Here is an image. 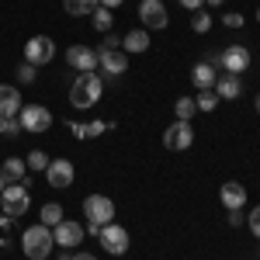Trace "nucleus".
<instances>
[{
    "instance_id": "16",
    "label": "nucleus",
    "mask_w": 260,
    "mask_h": 260,
    "mask_svg": "<svg viewBox=\"0 0 260 260\" xmlns=\"http://www.w3.org/2000/svg\"><path fill=\"white\" fill-rule=\"evenodd\" d=\"M21 108H24V104H21L18 87H7V83H0V118H18Z\"/></svg>"
},
{
    "instance_id": "11",
    "label": "nucleus",
    "mask_w": 260,
    "mask_h": 260,
    "mask_svg": "<svg viewBox=\"0 0 260 260\" xmlns=\"http://www.w3.org/2000/svg\"><path fill=\"white\" fill-rule=\"evenodd\" d=\"M52 240L59 243L62 250H77L83 243V222H73V219H62L56 229H52Z\"/></svg>"
},
{
    "instance_id": "7",
    "label": "nucleus",
    "mask_w": 260,
    "mask_h": 260,
    "mask_svg": "<svg viewBox=\"0 0 260 260\" xmlns=\"http://www.w3.org/2000/svg\"><path fill=\"white\" fill-rule=\"evenodd\" d=\"M163 146L174 149V153L191 149V146H194V128H191V121H174V125H167V132H163Z\"/></svg>"
},
{
    "instance_id": "37",
    "label": "nucleus",
    "mask_w": 260,
    "mask_h": 260,
    "mask_svg": "<svg viewBox=\"0 0 260 260\" xmlns=\"http://www.w3.org/2000/svg\"><path fill=\"white\" fill-rule=\"evenodd\" d=\"M243 222H246V219H243V208H240V212H229V225H243Z\"/></svg>"
},
{
    "instance_id": "43",
    "label": "nucleus",
    "mask_w": 260,
    "mask_h": 260,
    "mask_svg": "<svg viewBox=\"0 0 260 260\" xmlns=\"http://www.w3.org/2000/svg\"><path fill=\"white\" fill-rule=\"evenodd\" d=\"M205 4H212V7H222V0H205Z\"/></svg>"
},
{
    "instance_id": "42",
    "label": "nucleus",
    "mask_w": 260,
    "mask_h": 260,
    "mask_svg": "<svg viewBox=\"0 0 260 260\" xmlns=\"http://www.w3.org/2000/svg\"><path fill=\"white\" fill-rule=\"evenodd\" d=\"M4 187H7V180H4V174H0V194H4Z\"/></svg>"
},
{
    "instance_id": "2",
    "label": "nucleus",
    "mask_w": 260,
    "mask_h": 260,
    "mask_svg": "<svg viewBox=\"0 0 260 260\" xmlns=\"http://www.w3.org/2000/svg\"><path fill=\"white\" fill-rule=\"evenodd\" d=\"M101 94H104V77H98V73H80L73 80V87H70V104L73 108H94L101 101Z\"/></svg>"
},
{
    "instance_id": "33",
    "label": "nucleus",
    "mask_w": 260,
    "mask_h": 260,
    "mask_svg": "<svg viewBox=\"0 0 260 260\" xmlns=\"http://www.w3.org/2000/svg\"><path fill=\"white\" fill-rule=\"evenodd\" d=\"M98 49H121V35H115V31H108V35H104V42H101Z\"/></svg>"
},
{
    "instance_id": "20",
    "label": "nucleus",
    "mask_w": 260,
    "mask_h": 260,
    "mask_svg": "<svg viewBox=\"0 0 260 260\" xmlns=\"http://www.w3.org/2000/svg\"><path fill=\"white\" fill-rule=\"evenodd\" d=\"M0 174L7 184H21V180H28V163L21 160V156H7L4 167H0Z\"/></svg>"
},
{
    "instance_id": "12",
    "label": "nucleus",
    "mask_w": 260,
    "mask_h": 260,
    "mask_svg": "<svg viewBox=\"0 0 260 260\" xmlns=\"http://www.w3.org/2000/svg\"><path fill=\"white\" fill-rule=\"evenodd\" d=\"M98 66L104 77H121L128 70V56L121 49H98Z\"/></svg>"
},
{
    "instance_id": "34",
    "label": "nucleus",
    "mask_w": 260,
    "mask_h": 260,
    "mask_svg": "<svg viewBox=\"0 0 260 260\" xmlns=\"http://www.w3.org/2000/svg\"><path fill=\"white\" fill-rule=\"evenodd\" d=\"M208 66H215V70H222V49H215V52H208Z\"/></svg>"
},
{
    "instance_id": "41",
    "label": "nucleus",
    "mask_w": 260,
    "mask_h": 260,
    "mask_svg": "<svg viewBox=\"0 0 260 260\" xmlns=\"http://www.w3.org/2000/svg\"><path fill=\"white\" fill-rule=\"evenodd\" d=\"M253 108H257V115H260V94H257V98H253Z\"/></svg>"
},
{
    "instance_id": "44",
    "label": "nucleus",
    "mask_w": 260,
    "mask_h": 260,
    "mask_svg": "<svg viewBox=\"0 0 260 260\" xmlns=\"http://www.w3.org/2000/svg\"><path fill=\"white\" fill-rule=\"evenodd\" d=\"M257 21H260V7H257Z\"/></svg>"
},
{
    "instance_id": "22",
    "label": "nucleus",
    "mask_w": 260,
    "mask_h": 260,
    "mask_svg": "<svg viewBox=\"0 0 260 260\" xmlns=\"http://www.w3.org/2000/svg\"><path fill=\"white\" fill-rule=\"evenodd\" d=\"M62 7H66V14H73V18H90V14L98 11V0H62Z\"/></svg>"
},
{
    "instance_id": "19",
    "label": "nucleus",
    "mask_w": 260,
    "mask_h": 260,
    "mask_svg": "<svg viewBox=\"0 0 260 260\" xmlns=\"http://www.w3.org/2000/svg\"><path fill=\"white\" fill-rule=\"evenodd\" d=\"M66 128H70L77 139H98L101 132L111 128V121H87V125H83V121H66Z\"/></svg>"
},
{
    "instance_id": "40",
    "label": "nucleus",
    "mask_w": 260,
    "mask_h": 260,
    "mask_svg": "<svg viewBox=\"0 0 260 260\" xmlns=\"http://www.w3.org/2000/svg\"><path fill=\"white\" fill-rule=\"evenodd\" d=\"M73 260H98L94 253H73Z\"/></svg>"
},
{
    "instance_id": "39",
    "label": "nucleus",
    "mask_w": 260,
    "mask_h": 260,
    "mask_svg": "<svg viewBox=\"0 0 260 260\" xmlns=\"http://www.w3.org/2000/svg\"><path fill=\"white\" fill-rule=\"evenodd\" d=\"M11 222H14L11 215H0V233H7V229H11Z\"/></svg>"
},
{
    "instance_id": "25",
    "label": "nucleus",
    "mask_w": 260,
    "mask_h": 260,
    "mask_svg": "<svg viewBox=\"0 0 260 260\" xmlns=\"http://www.w3.org/2000/svg\"><path fill=\"white\" fill-rule=\"evenodd\" d=\"M90 21H94V28H98L101 35H108V31L115 28V18H111V11H108V7H98V11L90 14Z\"/></svg>"
},
{
    "instance_id": "35",
    "label": "nucleus",
    "mask_w": 260,
    "mask_h": 260,
    "mask_svg": "<svg viewBox=\"0 0 260 260\" xmlns=\"http://www.w3.org/2000/svg\"><path fill=\"white\" fill-rule=\"evenodd\" d=\"M180 7H187V11H201L205 7V0H177Z\"/></svg>"
},
{
    "instance_id": "31",
    "label": "nucleus",
    "mask_w": 260,
    "mask_h": 260,
    "mask_svg": "<svg viewBox=\"0 0 260 260\" xmlns=\"http://www.w3.org/2000/svg\"><path fill=\"white\" fill-rule=\"evenodd\" d=\"M243 14H236V11H229V14H222V24H225V28H243Z\"/></svg>"
},
{
    "instance_id": "18",
    "label": "nucleus",
    "mask_w": 260,
    "mask_h": 260,
    "mask_svg": "<svg viewBox=\"0 0 260 260\" xmlns=\"http://www.w3.org/2000/svg\"><path fill=\"white\" fill-rule=\"evenodd\" d=\"M191 80H194V87H198V90H212V87H215V80H219V70H215V66H208V62L201 59V62H194V70H191Z\"/></svg>"
},
{
    "instance_id": "30",
    "label": "nucleus",
    "mask_w": 260,
    "mask_h": 260,
    "mask_svg": "<svg viewBox=\"0 0 260 260\" xmlns=\"http://www.w3.org/2000/svg\"><path fill=\"white\" fill-rule=\"evenodd\" d=\"M35 77H39V66H31V62H21L18 66V80L21 83H35Z\"/></svg>"
},
{
    "instance_id": "29",
    "label": "nucleus",
    "mask_w": 260,
    "mask_h": 260,
    "mask_svg": "<svg viewBox=\"0 0 260 260\" xmlns=\"http://www.w3.org/2000/svg\"><path fill=\"white\" fill-rule=\"evenodd\" d=\"M18 132H21V121L18 118H0V136H4V139H14Z\"/></svg>"
},
{
    "instance_id": "9",
    "label": "nucleus",
    "mask_w": 260,
    "mask_h": 260,
    "mask_svg": "<svg viewBox=\"0 0 260 260\" xmlns=\"http://www.w3.org/2000/svg\"><path fill=\"white\" fill-rule=\"evenodd\" d=\"M101 246H104V253H111V257H121L125 250H128V229H121L118 222H108L104 229H101Z\"/></svg>"
},
{
    "instance_id": "10",
    "label": "nucleus",
    "mask_w": 260,
    "mask_h": 260,
    "mask_svg": "<svg viewBox=\"0 0 260 260\" xmlns=\"http://www.w3.org/2000/svg\"><path fill=\"white\" fill-rule=\"evenodd\" d=\"M73 177H77L73 163L62 160V156L49 160V167H45V180H49V187H56V191H66V187L73 184Z\"/></svg>"
},
{
    "instance_id": "14",
    "label": "nucleus",
    "mask_w": 260,
    "mask_h": 260,
    "mask_svg": "<svg viewBox=\"0 0 260 260\" xmlns=\"http://www.w3.org/2000/svg\"><path fill=\"white\" fill-rule=\"evenodd\" d=\"M222 70L243 77V73L250 70V49H246V45H229V49H222Z\"/></svg>"
},
{
    "instance_id": "15",
    "label": "nucleus",
    "mask_w": 260,
    "mask_h": 260,
    "mask_svg": "<svg viewBox=\"0 0 260 260\" xmlns=\"http://www.w3.org/2000/svg\"><path fill=\"white\" fill-rule=\"evenodd\" d=\"M219 201L229 208V212H240L243 205H246V187H243V184H236V180H229V184H222Z\"/></svg>"
},
{
    "instance_id": "24",
    "label": "nucleus",
    "mask_w": 260,
    "mask_h": 260,
    "mask_svg": "<svg viewBox=\"0 0 260 260\" xmlns=\"http://www.w3.org/2000/svg\"><path fill=\"white\" fill-rule=\"evenodd\" d=\"M219 104H222V101H219V94H215V90H201L198 98H194V108H198V111H205V115H212Z\"/></svg>"
},
{
    "instance_id": "4",
    "label": "nucleus",
    "mask_w": 260,
    "mask_h": 260,
    "mask_svg": "<svg viewBox=\"0 0 260 260\" xmlns=\"http://www.w3.org/2000/svg\"><path fill=\"white\" fill-rule=\"evenodd\" d=\"M18 121H21V132L39 136V132H49L52 128V111L42 108V104H24L18 111Z\"/></svg>"
},
{
    "instance_id": "21",
    "label": "nucleus",
    "mask_w": 260,
    "mask_h": 260,
    "mask_svg": "<svg viewBox=\"0 0 260 260\" xmlns=\"http://www.w3.org/2000/svg\"><path fill=\"white\" fill-rule=\"evenodd\" d=\"M149 49V31L146 28H132L128 35H121V52H146Z\"/></svg>"
},
{
    "instance_id": "3",
    "label": "nucleus",
    "mask_w": 260,
    "mask_h": 260,
    "mask_svg": "<svg viewBox=\"0 0 260 260\" xmlns=\"http://www.w3.org/2000/svg\"><path fill=\"white\" fill-rule=\"evenodd\" d=\"M31 180H21V184H7L4 187V194H0V208H4V215H11V219H18L28 212V205H31Z\"/></svg>"
},
{
    "instance_id": "5",
    "label": "nucleus",
    "mask_w": 260,
    "mask_h": 260,
    "mask_svg": "<svg viewBox=\"0 0 260 260\" xmlns=\"http://www.w3.org/2000/svg\"><path fill=\"white\" fill-rule=\"evenodd\" d=\"M83 215H87V222L108 225V222H115V201L108 194H87L83 198Z\"/></svg>"
},
{
    "instance_id": "1",
    "label": "nucleus",
    "mask_w": 260,
    "mask_h": 260,
    "mask_svg": "<svg viewBox=\"0 0 260 260\" xmlns=\"http://www.w3.org/2000/svg\"><path fill=\"white\" fill-rule=\"evenodd\" d=\"M52 246H56V240H52V229L49 225H28L24 233H21V250H24V257L28 260H45L49 253H52Z\"/></svg>"
},
{
    "instance_id": "27",
    "label": "nucleus",
    "mask_w": 260,
    "mask_h": 260,
    "mask_svg": "<svg viewBox=\"0 0 260 260\" xmlns=\"http://www.w3.org/2000/svg\"><path fill=\"white\" fill-rule=\"evenodd\" d=\"M191 28H194L198 35H208V31H212V14H208V11H194V21H191Z\"/></svg>"
},
{
    "instance_id": "6",
    "label": "nucleus",
    "mask_w": 260,
    "mask_h": 260,
    "mask_svg": "<svg viewBox=\"0 0 260 260\" xmlns=\"http://www.w3.org/2000/svg\"><path fill=\"white\" fill-rule=\"evenodd\" d=\"M56 59V42L49 39V35H35V39H28L24 45V62H31V66H45V62Z\"/></svg>"
},
{
    "instance_id": "13",
    "label": "nucleus",
    "mask_w": 260,
    "mask_h": 260,
    "mask_svg": "<svg viewBox=\"0 0 260 260\" xmlns=\"http://www.w3.org/2000/svg\"><path fill=\"white\" fill-rule=\"evenodd\" d=\"M66 62H70L77 73H94V70H98V49L70 45V49H66Z\"/></svg>"
},
{
    "instance_id": "36",
    "label": "nucleus",
    "mask_w": 260,
    "mask_h": 260,
    "mask_svg": "<svg viewBox=\"0 0 260 260\" xmlns=\"http://www.w3.org/2000/svg\"><path fill=\"white\" fill-rule=\"evenodd\" d=\"M101 229H104V225H98V222H87V225H83L87 236H101Z\"/></svg>"
},
{
    "instance_id": "32",
    "label": "nucleus",
    "mask_w": 260,
    "mask_h": 260,
    "mask_svg": "<svg viewBox=\"0 0 260 260\" xmlns=\"http://www.w3.org/2000/svg\"><path fill=\"white\" fill-rule=\"evenodd\" d=\"M246 222H250V233L260 240V205H257V208H250V219H246Z\"/></svg>"
},
{
    "instance_id": "28",
    "label": "nucleus",
    "mask_w": 260,
    "mask_h": 260,
    "mask_svg": "<svg viewBox=\"0 0 260 260\" xmlns=\"http://www.w3.org/2000/svg\"><path fill=\"white\" fill-rule=\"evenodd\" d=\"M24 163H28V170H42V174H45V167H49V153H42V149H31Z\"/></svg>"
},
{
    "instance_id": "23",
    "label": "nucleus",
    "mask_w": 260,
    "mask_h": 260,
    "mask_svg": "<svg viewBox=\"0 0 260 260\" xmlns=\"http://www.w3.org/2000/svg\"><path fill=\"white\" fill-rule=\"evenodd\" d=\"M42 225H49V229H56L62 222V205H56V201H49V205H42Z\"/></svg>"
},
{
    "instance_id": "17",
    "label": "nucleus",
    "mask_w": 260,
    "mask_h": 260,
    "mask_svg": "<svg viewBox=\"0 0 260 260\" xmlns=\"http://www.w3.org/2000/svg\"><path fill=\"white\" fill-rule=\"evenodd\" d=\"M212 90L219 94V101H236L243 94V77L225 73V77H219V80H215V87H212Z\"/></svg>"
},
{
    "instance_id": "38",
    "label": "nucleus",
    "mask_w": 260,
    "mask_h": 260,
    "mask_svg": "<svg viewBox=\"0 0 260 260\" xmlns=\"http://www.w3.org/2000/svg\"><path fill=\"white\" fill-rule=\"evenodd\" d=\"M98 7H108V11H115V7H121V0H98Z\"/></svg>"
},
{
    "instance_id": "26",
    "label": "nucleus",
    "mask_w": 260,
    "mask_h": 260,
    "mask_svg": "<svg viewBox=\"0 0 260 260\" xmlns=\"http://www.w3.org/2000/svg\"><path fill=\"white\" fill-rule=\"evenodd\" d=\"M194 98H177L174 101V115H177V121H191L194 118Z\"/></svg>"
},
{
    "instance_id": "8",
    "label": "nucleus",
    "mask_w": 260,
    "mask_h": 260,
    "mask_svg": "<svg viewBox=\"0 0 260 260\" xmlns=\"http://www.w3.org/2000/svg\"><path fill=\"white\" fill-rule=\"evenodd\" d=\"M139 21L146 31H160L170 24V14H167V7H163V0H142L139 4Z\"/></svg>"
}]
</instances>
